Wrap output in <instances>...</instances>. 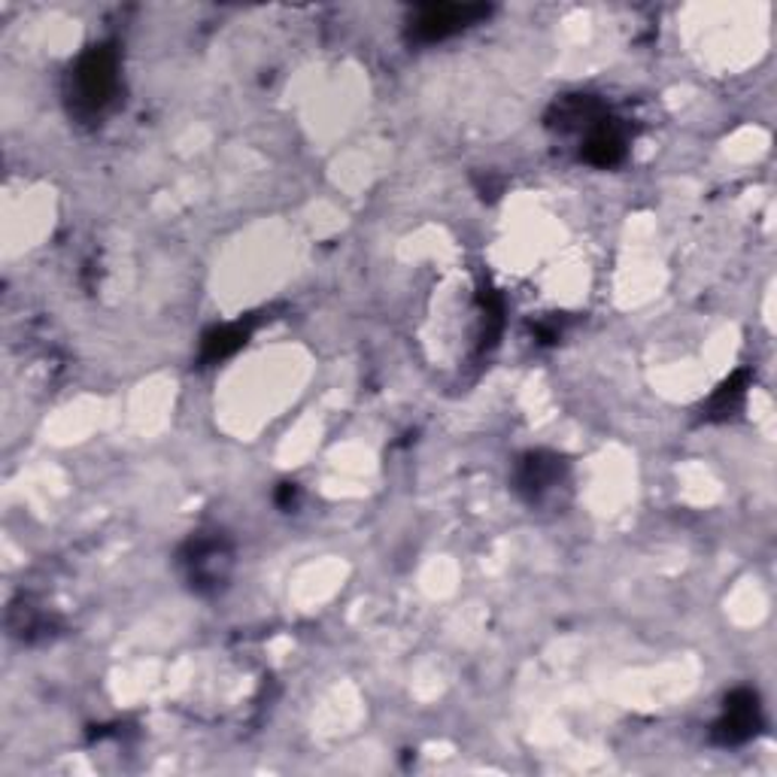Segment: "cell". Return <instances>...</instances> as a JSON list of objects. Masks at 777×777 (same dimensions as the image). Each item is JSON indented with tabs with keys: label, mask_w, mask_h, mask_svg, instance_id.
<instances>
[{
	"label": "cell",
	"mask_w": 777,
	"mask_h": 777,
	"mask_svg": "<svg viewBox=\"0 0 777 777\" xmlns=\"http://www.w3.org/2000/svg\"><path fill=\"white\" fill-rule=\"evenodd\" d=\"M116 91V52L110 46H95L74 71V101L79 110L98 113Z\"/></svg>",
	"instance_id": "obj_1"
},
{
	"label": "cell",
	"mask_w": 777,
	"mask_h": 777,
	"mask_svg": "<svg viewBox=\"0 0 777 777\" xmlns=\"http://www.w3.org/2000/svg\"><path fill=\"white\" fill-rule=\"evenodd\" d=\"M760 726V704H756V695L748 690L735 692L732 699L726 702V714L717 723L714 729V738L719 744H741L748 741L750 735L756 732Z\"/></svg>",
	"instance_id": "obj_2"
},
{
	"label": "cell",
	"mask_w": 777,
	"mask_h": 777,
	"mask_svg": "<svg viewBox=\"0 0 777 777\" xmlns=\"http://www.w3.org/2000/svg\"><path fill=\"white\" fill-rule=\"evenodd\" d=\"M486 15L484 7H455V3H447V7H426L423 15L416 18V37L419 40H443L447 34H455L462 30L465 25H471L474 18Z\"/></svg>",
	"instance_id": "obj_3"
},
{
	"label": "cell",
	"mask_w": 777,
	"mask_h": 777,
	"mask_svg": "<svg viewBox=\"0 0 777 777\" xmlns=\"http://www.w3.org/2000/svg\"><path fill=\"white\" fill-rule=\"evenodd\" d=\"M623 152H626L623 134L611 125V118L604 116L602 122H596V125L589 128L587 143H584V159H587V162L599 164V167H611V164L623 159Z\"/></svg>",
	"instance_id": "obj_4"
},
{
	"label": "cell",
	"mask_w": 777,
	"mask_h": 777,
	"mask_svg": "<svg viewBox=\"0 0 777 777\" xmlns=\"http://www.w3.org/2000/svg\"><path fill=\"white\" fill-rule=\"evenodd\" d=\"M222 559H225V553H222V547L216 541H204L195 547V553H191V580H198V587L201 584H216L222 574H220V565Z\"/></svg>",
	"instance_id": "obj_5"
},
{
	"label": "cell",
	"mask_w": 777,
	"mask_h": 777,
	"mask_svg": "<svg viewBox=\"0 0 777 777\" xmlns=\"http://www.w3.org/2000/svg\"><path fill=\"white\" fill-rule=\"evenodd\" d=\"M559 465L556 459H543V455H528L519 471V489H528L531 496L543 492L547 486L556 480Z\"/></svg>",
	"instance_id": "obj_6"
},
{
	"label": "cell",
	"mask_w": 777,
	"mask_h": 777,
	"mask_svg": "<svg viewBox=\"0 0 777 777\" xmlns=\"http://www.w3.org/2000/svg\"><path fill=\"white\" fill-rule=\"evenodd\" d=\"M247 340V331L237 328V325H228V328H216L210 331L204 338V359L206 362H216V359H225L228 352H235L240 343Z\"/></svg>",
	"instance_id": "obj_7"
}]
</instances>
